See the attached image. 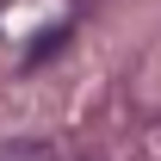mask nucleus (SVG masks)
<instances>
[{
    "instance_id": "1",
    "label": "nucleus",
    "mask_w": 161,
    "mask_h": 161,
    "mask_svg": "<svg viewBox=\"0 0 161 161\" xmlns=\"http://www.w3.org/2000/svg\"><path fill=\"white\" fill-rule=\"evenodd\" d=\"M0 161H62V155H56V142H6Z\"/></svg>"
}]
</instances>
